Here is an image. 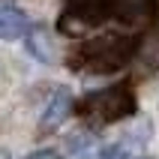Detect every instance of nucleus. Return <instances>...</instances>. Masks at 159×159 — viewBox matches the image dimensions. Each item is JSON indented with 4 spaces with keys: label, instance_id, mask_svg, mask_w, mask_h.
I'll return each mask as SVG.
<instances>
[{
    "label": "nucleus",
    "instance_id": "20e7f679",
    "mask_svg": "<svg viewBox=\"0 0 159 159\" xmlns=\"http://www.w3.org/2000/svg\"><path fill=\"white\" fill-rule=\"evenodd\" d=\"M72 93L66 87H57L51 93V99H48V105H45V111H42V120H39V126L42 129H57V126L66 120V117L72 114Z\"/></svg>",
    "mask_w": 159,
    "mask_h": 159
},
{
    "label": "nucleus",
    "instance_id": "6e6552de",
    "mask_svg": "<svg viewBox=\"0 0 159 159\" xmlns=\"http://www.w3.org/2000/svg\"><path fill=\"white\" fill-rule=\"evenodd\" d=\"M69 147H72L75 156H90L96 150V141H93L90 132H75V135H69Z\"/></svg>",
    "mask_w": 159,
    "mask_h": 159
},
{
    "label": "nucleus",
    "instance_id": "39448f33",
    "mask_svg": "<svg viewBox=\"0 0 159 159\" xmlns=\"http://www.w3.org/2000/svg\"><path fill=\"white\" fill-rule=\"evenodd\" d=\"M24 48L33 54L39 63H57V48H54V39L48 36L45 27H33L24 33Z\"/></svg>",
    "mask_w": 159,
    "mask_h": 159
},
{
    "label": "nucleus",
    "instance_id": "423d86ee",
    "mask_svg": "<svg viewBox=\"0 0 159 159\" xmlns=\"http://www.w3.org/2000/svg\"><path fill=\"white\" fill-rule=\"evenodd\" d=\"M27 30V18L24 12L18 6H12V3H3L0 0V39H18V36H24Z\"/></svg>",
    "mask_w": 159,
    "mask_h": 159
},
{
    "label": "nucleus",
    "instance_id": "9d476101",
    "mask_svg": "<svg viewBox=\"0 0 159 159\" xmlns=\"http://www.w3.org/2000/svg\"><path fill=\"white\" fill-rule=\"evenodd\" d=\"M27 159H60V156L51 153V150H39V153H33V156H27Z\"/></svg>",
    "mask_w": 159,
    "mask_h": 159
},
{
    "label": "nucleus",
    "instance_id": "7ed1b4c3",
    "mask_svg": "<svg viewBox=\"0 0 159 159\" xmlns=\"http://www.w3.org/2000/svg\"><path fill=\"white\" fill-rule=\"evenodd\" d=\"M111 15V0H66V15L60 27L66 33H81V27L102 24Z\"/></svg>",
    "mask_w": 159,
    "mask_h": 159
},
{
    "label": "nucleus",
    "instance_id": "f257e3e1",
    "mask_svg": "<svg viewBox=\"0 0 159 159\" xmlns=\"http://www.w3.org/2000/svg\"><path fill=\"white\" fill-rule=\"evenodd\" d=\"M138 51V36L129 33H99L93 39L81 45L78 51L69 57L72 69H84V72H96V75H105V72H117L120 66L132 60V54Z\"/></svg>",
    "mask_w": 159,
    "mask_h": 159
},
{
    "label": "nucleus",
    "instance_id": "f03ea898",
    "mask_svg": "<svg viewBox=\"0 0 159 159\" xmlns=\"http://www.w3.org/2000/svg\"><path fill=\"white\" fill-rule=\"evenodd\" d=\"M78 114L93 126H105V123H117L135 114V93L126 84H114V87L96 90L78 102Z\"/></svg>",
    "mask_w": 159,
    "mask_h": 159
},
{
    "label": "nucleus",
    "instance_id": "1a4fd4ad",
    "mask_svg": "<svg viewBox=\"0 0 159 159\" xmlns=\"http://www.w3.org/2000/svg\"><path fill=\"white\" fill-rule=\"evenodd\" d=\"M99 159H135V156L126 147H105V150L99 153Z\"/></svg>",
    "mask_w": 159,
    "mask_h": 159
},
{
    "label": "nucleus",
    "instance_id": "0eeeda50",
    "mask_svg": "<svg viewBox=\"0 0 159 159\" xmlns=\"http://www.w3.org/2000/svg\"><path fill=\"white\" fill-rule=\"evenodd\" d=\"M150 9H153V0H111V15H117L126 24L141 21Z\"/></svg>",
    "mask_w": 159,
    "mask_h": 159
}]
</instances>
